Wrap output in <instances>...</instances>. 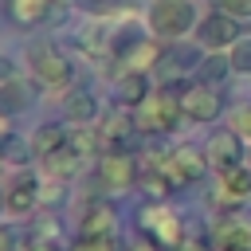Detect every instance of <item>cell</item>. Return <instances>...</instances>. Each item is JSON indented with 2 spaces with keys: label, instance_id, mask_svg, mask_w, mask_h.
Listing matches in <instances>:
<instances>
[{
  "label": "cell",
  "instance_id": "obj_1",
  "mask_svg": "<svg viewBox=\"0 0 251 251\" xmlns=\"http://www.w3.org/2000/svg\"><path fill=\"white\" fill-rule=\"evenodd\" d=\"M180 86H184V82H169V86L153 90V94L133 110V122H137V129H141L145 137L173 133V129L180 126V118H184V110H180Z\"/></svg>",
  "mask_w": 251,
  "mask_h": 251
},
{
  "label": "cell",
  "instance_id": "obj_2",
  "mask_svg": "<svg viewBox=\"0 0 251 251\" xmlns=\"http://www.w3.org/2000/svg\"><path fill=\"white\" fill-rule=\"evenodd\" d=\"M196 24H200L196 0H153L149 12H145L149 35H153V39H165V43L184 39L188 31H196Z\"/></svg>",
  "mask_w": 251,
  "mask_h": 251
},
{
  "label": "cell",
  "instance_id": "obj_3",
  "mask_svg": "<svg viewBox=\"0 0 251 251\" xmlns=\"http://www.w3.org/2000/svg\"><path fill=\"white\" fill-rule=\"evenodd\" d=\"M27 71H31V78H35L39 86H51V90H59V86H67V82L75 78L67 55H63L51 39L27 43Z\"/></svg>",
  "mask_w": 251,
  "mask_h": 251
},
{
  "label": "cell",
  "instance_id": "obj_4",
  "mask_svg": "<svg viewBox=\"0 0 251 251\" xmlns=\"http://www.w3.org/2000/svg\"><path fill=\"white\" fill-rule=\"evenodd\" d=\"M149 165H157L161 173H165V180L173 184V188H184V184H196L208 169H212V161H208V153L204 149H192V145H176V149H169L161 161H149Z\"/></svg>",
  "mask_w": 251,
  "mask_h": 251
},
{
  "label": "cell",
  "instance_id": "obj_5",
  "mask_svg": "<svg viewBox=\"0 0 251 251\" xmlns=\"http://www.w3.org/2000/svg\"><path fill=\"white\" fill-rule=\"evenodd\" d=\"M137 176H141V165H137V157H133V153H122V149H110V153H102V157H98V165H94V180H98L102 196L137 188Z\"/></svg>",
  "mask_w": 251,
  "mask_h": 251
},
{
  "label": "cell",
  "instance_id": "obj_6",
  "mask_svg": "<svg viewBox=\"0 0 251 251\" xmlns=\"http://www.w3.org/2000/svg\"><path fill=\"white\" fill-rule=\"evenodd\" d=\"M141 231H145L149 239H157L165 251H176V247L188 239L180 216H176L173 208H165L161 200H149V204L141 208Z\"/></svg>",
  "mask_w": 251,
  "mask_h": 251
},
{
  "label": "cell",
  "instance_id": "obj_7",
  "mask_svg": "<svg viewBox=\"0 0 251 251\" xmlns=\"http://www.w3.org/2000/svg\"><path fill=\"white\" fill-rule=\"evenodd\" d=\"M196 43L204 47V51H231L243 35H239V20L235 16H227V12H208V16H200V24H196Z\"/></svg>",
  "mask_w": 251,
  "mask_h": 251
},
{
  "label": "cell",
  "instance_id": "obj_8",
  "mask_svg": "<svg viewBox=\"0 0 251 251\" xmlns=\"http://www.w3.org/2000/svg\"><path fill=\"white\" fill-rule=\"evenodd\" d=\"M94 129H98V137H102V153H110V149L129 153V137L141 133L137 122H133V110H129V106H114V110H106V114L98 118Z\"/></svg>",
  "mask_w": 251,
  "mask_h": 251
},
{
  "label": "cell",
  "instance_id": "obj_9",
  "mask_svg": "<svg viewBox=\"0 0 251 251\" xmlns=\"http://www.w3.org/2000/svg\"><path fill=\"white\" fill-rule=\"evenodd\" d=\"M39 204H43V180H39V176L20 173L16 180L4 184V212H8V216L24 220V216H31Z\"/></svg>",
  "mask_w": 251,
  "mask_h": 251
},
{
  "label": "cell",
  "instance_id": "obj_10",
  "mask_svg": "<svg viewBox=\"0 0 251 251\" xmlns=\"http://www.w3.org/2000/svg\"><path fill=\"white\" fill-rule=\"evenodd\" d=\"M180 110L188 122L196 126H208L220 118V90L216 86H204V82H184L180 86Z\"/></svg>",
  "mask_w": 251,
  "mask_h": 251
},
{
  "label": "cell",
  "instance_id": "obj_11",
  "mask_svg": "<svg viewBox=\"0 0 251 251\" xmlns=\"http://www.w3.org/2000/svg\"><path fill=\"white\" fill-rule=\"evenodd\" d=\"M212 200H216L220 208H227V212L243 208V204L251 200V169H247V165H235V169L216 173V192H212Z\"/></svg>",
  "mask_w": 251,
  "mask_h": 251
},
{
  "label": "cell",
  "instance_id": "obj_12",
  "mask_svg": "<svg viewBox=\"0 0 251 251\" xmlns=\"http://www.w3.org/2000/svg\"><path fill=\"white\" fill-rule=\"evenodd\" d=\"M204 153H208L212 169H216V173H224V169H235V165H243L247 141H243V137H239V133H235L231 126H224V129H216V133L208 137Z\"/></svg>",
  "mask_w": 251,
  "mask_h": 251
},
{
  "label": "cell",
  "instance_id": "obj_13",
  "mask_svg": "<svg viewBox=\"0 0 251 251\" xmlns=\"http://www.w3.org/2000/svg\"><path fill=\"white\" fill-rule=\"evenodd\" d=\"M216 251H251V220L243 216H220L212 227Z\"/></svg>",
  "mask_w": 251,
  "mask_h": 251
},
{
  "label": "cell",
  "instance_id": "obj_14",
  "mask_svg": "<svg viewBox=\"0 0 251 251\" xmlns=\"http://www.w3.org/2000/svg\"><path fill=\"white\" fill-rule=\"evenodd\" d=\"M114 204L106 196H90L86 208H82V224H78V235H114Z\"/></svg>",
  "mask_w": 251,
  "mask_h": 251
},
{
  "label": "cell",
  "instance_id": "obj_15",
  "mask_svg": "<svg viewBox=\"0 0 251 251\" xmlns=\"http://www.w3.org/2000/svg\"><path fill=\"white\" fill-rule=\"evenodd\" d=\"M114 90H118V106L137 110V106H141V102L153 94L149 71H122V75H118V82H114Z\"/></svg>",
  "mask_w": 251,
  "mask_h": 251
},
{
  "label": "cell",
  "instance_id": "obj_16",
  "mask_svg": "<svg viewBox=\"0 0 251 251\" xmlns=\"http://www.w3.org/2000/svg\"><path fill=\"white\" fill-rule=\"evenodd\" d=\"M63 118H67L71 126H98L102 102H98L90 90H71L67 102H63Z\"/></svg>",
  "mask_w": 251,
  "mask_h": 251
},
{
  "label": "cell",
  "instance_id": "obj_17",
  "mask_svg": "<svg viewBox=\"0 0 251 251\" xmlns=\"http://www.w3.org/2000/svg\"><path fill=\"white\" fill-rule=\"evenodd\" d=\"M200 59H204V55L188 51V47L176 39V43H169V47L161 51V63H157V67H165V71H169V82H180V78L188 75V67H192V71L200 67Z\"/></svg>",
  "mask_w": 251,
  "mask_h": 251
},
{
  "label": "cell",
  "instance_id": "obj_18",
  "mask_svg": "<svg viewBox=\"0 0 251 251\" xmlns=\"http://www.w3.org/2000/svg\"><path fill=\"white\" fill-rule=\"evenodd\" d=\"M227 75H235V67H231V59H227V51H208V55L200 59V67H196V82L216 86V90L227 82Z\"/></svg>",
  "mask_w": 251,
  "mask_h": 251
},
{
  "label": "cell",
  "instance_id": "obj_19",
  "mask_svg": "<svg viewBox=\"0 0 251 251\" xmlns=\"http://www.w3.org/2000/svg\"><path fill=\"white\" fill-rule=\"evenodd\" d=\"M31 102H35V82H31V78H8V82L0 86V106H4L8 114L31 110Z\"/></svg>",
  "mask_w": 251,
  "mask_h": 251
},
{
  "label": "cell",
  "instance_id": "obj_20",
  "mask_svg": "<svg viewBox=\"0 0 251 251\" xmlns=\"http://www.w3.org/2000/svg\"><path fill=\"white\" fill-rule=\"evenodd\" d=\"M39 161H43V173H47V180H71V176L78 173V165H82V157H78L71 145L55 149L51 157H39Z\"/></svg>",
  "mask_w": 251,
  "mask_h": 251
},
{
  "label": "cell",
  "instance_id": "obj_21",
  "mask_svg": "<svg viewBox=\"0 0 251 251\" xmlns=\"http://www.w3.org/2000/svg\"><path fill=\"white\" fill-rule=\"evenodd\" d=\"M31 157H35V145H31V137H24V133H4V137H0V165L24 169Z\"/></svg>",
  "mask_w": 251,
  "mask_h": 251
},
{
  "label": "cell",
  "instance_id": "obj_22",
  "mask_svg": "<svg viewBox=\"0 0 251 251\" xmlns=\"http://www.w3.org/2000/svg\"><path fill=\"white\" fill-rule=\"evenodd\" d=\"M8 12H12L16 24L31 27V24H43L55 12V0H8Z\"/></svg>",
  "mask_w": 251,
  "mask_h": 251
},
{
  "label": "cell",
  "instance_id": "obj_23",
  "mask_svg": "<svg viewBox=\"0 0 251 251\" xmlns=\"http://www.w3.org/2000/svg\"><path fill=\"white\" fill-rule=\"evenodd\" d=\"M67 133L71 129H63L59 122H43L35 133H31V145H35V157H51L55 149H63L67 145Z\"/></svg>",
  "mask_w": 251,
  "mask_h": 251
},
{
  "label": "cell",
  "instance_id": "obj_24",
  "mask_svg": "<svg viewBox=\"0 0 251 251\" xmlns=\"http://www.w3.org/2000/svg\"><path fill=\"white\" fill-rule=\"evenodd\" d=\"M67 145L82 157V161H90V157H102V137H98V129L94 126H71V133H67Z\"/></svg>",
  "mask_w": 251,
  "mask_h": 251
},
{
  "label": "cell",
  "instance_id": "obj_25",
  "mask_svg": "<svg viewBox=\"0 0 251 251\" xmlns=\"http://www.w3.org/2000/svg\"><path fill=\"white\" fill-rule=\"evenodd\" d=\"M137 188H141V192H149L153 200H161V196H169V192H173V184L165 180V173H161L157 165H149V161L141 165V176H137Z\"/></svg>",
  "mask_w": 251,
  "mask_h": 251
},
{
  "label": "cell",
  "instance_id": "obj_26",
  "mask_svg": "<svg viewBox=\"0 0 251 251\" xmlns=\"http://www.w3.org/2000/svg\"><path fill=\"white\" fill-rule=\"evenodd\" d=\"M227 59H231V67H235V75H251V39L243 35L231 51H227Z\"/></svg>",
  "mask_w": 251,
  "mask_h": 251
},
{
  "label": "cell",
  "instance_id": "obj_27",
  "mask_svg": "<svg viewBox=\"0 0 251 251\" xmlns=\"http://www.w3.org/2000/svg\"><path fill=\"white\" fill-rule=\"evenodd\" d=\"M227 126H231V129H235V133L251 145V102L235 106V110H231V118H227Z\"/></svg>",
  "mask_w": 251,
  "mask_h": 251
},
{
  "label": "cell",
  "instance_id": "obj_28",
  "mask_svg": "<svg viewBox=\"0 0 251 251\" xmlns=\"http://www.w3.org/2000/svg\"><path fill=\"white\" fill-rule=\"evenodd\" d=\"M71 251H114V239L110 235H78Z\"/></svg>",
  "mask_w": 251,
  "mask_h": 251
},
{
  "label": "cell",
  "instance_id": "obj_29",
  "mask_svg": "<svg viewBox=\"0 0 251 251\" xmlns=\"http://www.w3.org/2000/svg\"><path fill=\"white\" fill-rule=\"evenodd\" d=\"M216 8L235 20H251V0H216Z\"/></svg>",
  "mask_w": 251,
  "mask_h": 251
},
{
  "label": "cell",
  "instance_id": "obj_30",
  "mask_svg": "<svg viewBox=\"0 0 251 251\" xmlns=\"http://www.w3.org/2000/svg\"><path fill=\"white\" fill-rule=\"evenodd\" d=\"M78 4H82L90 16H110V12H118L126 0H78Z\"/></svg>",
  "mask_w": 251,
  "mask_h": 251
},
{
  "label": "cell",
  "instance_id": "obj_31",
  "mask_svg": "<svg viewBox=\"0 0 251 251\" xmlns=\"http://www.w3.org/2000/svg\"><path fill=\"white\" fill-rule=\"evenodd\" d=\"M0 251H20V235L8 224H0Z\"/></svg>",
  "mask_w": 251,
  "mask_h": 251
},
{
  "label": "cell",
  "instance_id": "obj_32",
  "mask_svg": "<svg viewBox=\"0 0 251 251\" xmlns=\"http://www.w3.org/2000/svg\"><path fill=\"white\" fill-rule=\"evenodd\" d=\"M8 78H16V63H12L8 55H0V86H4Z\"/></svg>",
  "mask_w": 251,
  "mask_h": 251
},
{
  "label": "cell",
  "instance_id": "obj_33",
  "mask_svg": "<svg viewBox=\"0 0 251 251\" xmlns=\"http://www.w3.org/2000/svg\"><path fill=\"white\" fill-rule=\"evenodd\" d=\"M176 251H216V247H208L204 239H196V235H188V239H184V243H180Z\"/></svg>",
  "mask_w": 251,
  "mask_h": 251
},
{
  "label": "cell",
  "instance_id": "obj_34",
  "mask_svg": "<svg viewBox=\"0 0 251 251\" xmlns=\"http://www.w3.org/2000/svg\"><path fill=\"white\" fill-rule=\"evenodd\" d=\"M24 251H63V243H43V239H27Z\"/></svg>",
  "mask_w": 251,
  "mask_h": 251
},
{
  "label": "cell",
  "instance_id": "obj_35",
  "mask_svg": "<svg viewBox=\"0 0 251 251\" xmlns=\"http://www.w3.org/2000/svg\"><path fill=\"white\" fill-rule=\"evenodd\" d=\"M129 251H165V247H161L157 239H149V235H145V239H137V243H133Z\"/></svg>",
  "mask_w": 251,
  "mask_h": 251
},
{
  "label": "cell",
  "instance_id": "obj_36",
  "mask_svg": "<svg viewBox=\"0 0 251 251\" xmlns=\"http://www.w3.org/2000/svg\"><path fill=\"white\" fill-rule=\"evenodd\" d=\"M8 118H12V114L0 106V137H4V133H12V129H8Z\"/></svg>",
  "mask_w": 251,
  "mask_h": 251
},
{
  "label": "cell",
  "instance_id": "obj_37",
  "mask_svg": "<svg viewBox=\"0 0 251 251\" xmlns=\"http://www.w3.org/2000/svg\"><path fill=\"white\" fill-rule=\"evenodd\" d=\"M0 212H4V192H0Z\"/></svg>",
  "mask_w": 251,
  "mask_h": 251
}]
</instances>
